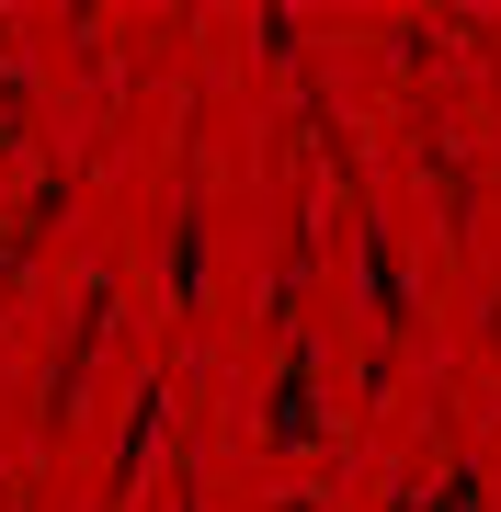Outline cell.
Here are the masks:
<instances>
[{
    "mask_svg": "<svg viewBox=\"0 0 501 512\" xmlns=\"http://www.w3.org/2000/svg\"><path fill=\"white\" fill-rule=\"evenodd\" d=\"M114 342V274H92V285H80V308H69V342H57V365H46V444L57 433H69V421H80V376H92V353Z\"/></svg>",
    "mask_w": 501,
    "mask_h": 512,
    "instance_id": "cell-1",
    "label": "cell"
},
{
    "mask_svg": "<svg viewBox=\"0 0 501 512\" xmlns=\"http://www.w3.org/2000/svg\"><path fill=\"white\" fill-rule=\"evenodd\" d=\"M171 512H205V467H183V490H171Z\"/></svg>",
    "mask_w": 501,
    "mask_h": 512,
    "instance_id": "cell-2",
    "label": "cell"
}]
</instances>
